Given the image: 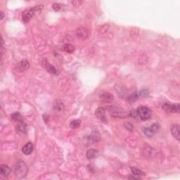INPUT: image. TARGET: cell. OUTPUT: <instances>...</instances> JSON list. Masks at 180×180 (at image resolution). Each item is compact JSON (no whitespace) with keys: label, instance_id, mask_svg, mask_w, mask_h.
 Segmentation results:
<instances>
[{"label":"cell","instance_id":"1","mask_svg":"<svg viewBox=\"0 0 180 180\" xmlns=\"http://www.w3.org/2000/svg\"><path fill=\"white\" fill-rule=\"evenodd\" d=\"M42 5H38L35 7L25 10L22 13V20L24 22V23H29L30 20L34 17L37 13H40V11L42 10Z\"/></svg>","mask_w":180,"mask_h":180},{"label":"cell","instance_id":"2","mask_svg":"<svg viewBox=\"0 0 180 180\" xmlns=\"http://www.w3.org/2000/svg\"><path fill=\"white\" fill-rule=\"evenodd\" d=\"M28 168L27 167L26 163L23 161H19L16 164L14 168V173L15 175L17 178L21 179V178L25 177L28 173Z\"/></svg>","mask_w":180,"mask_h":180},{"label":"cell","instance_id":"3","mask_svg":"<svg viewBox=\"0 0 180 180\" xmlns=\"http://www.w3.org/2000/svg\"><path fill=\"white\" fill-rule=\"evenodd\" d=\"M138 115L141 120H149L151 117V111L146 106H140L137 109Z\"/></svg>","mask_w":180,"mask_h":180},{"label":"cell","instance_id":"4","mask_svg":"<svg viewBox=\"0 0 180 180\" xmlns=\"http://www.w3.org/2000/svg\"><path fill=\"white\" fill-rule=\"evenodd\" d=\"M105 110L110 112L113 116L119 117H124L127 116V113H125L123 110L119 108L113 106H109L105 108Z\"/></svg>","mask_w":180,"mask_h":180},{"label":"cell","instance_id":"5","mask_svg":"<svg viewBox=\"0 0 180 180\" xmlns=\"http://www.w3.org/2000/svg\"><path fill=\"white\" fill-rule=\"evenodd\" d=\"M76 35L79 39L82 40H85L88 38L90 33H89V30L85 27L80 26L77 28L76 30Z\"/></svg>","mask_w":180,"mask_h":180},{"label":"cell","instance_id":"6","mask_svg":"<svg viewBox=\"0 0 180 180\" xmlns=\"http://www.w3.org/2000/svg\"><path fill=\"white\" fill-rule=\"evenodd\" d=\"M95 115L97 117L101 122H104V123H107V118L106 116V110L105 108L104 107H99L96 110Z\"/></svg>","mask_w":180,"mask_h":180},{"label":"cell","instance_id":"7","mask_svg":"<svg viewBox=\"0 0 180 180\" xmlns=\"http://www.w3.org/2000/svg\"><path fill=\"white\" fill-rule=\"evenodd\" d=\"M163 109L167 113H179V104H165L163 105Z\"/></svg>","mask_w":180,"mask_h":180},{"label":"cell","instance_id":"8","mask_svg":"<svg viewBox=\"0 0 180 180\" xmlns=\"http://www.w3.org/2000/svg\"><path fill=\"white\" fill-rule=\"evenodd\" d=\"M42 65L44 68L46 69L49 73L53 74V75H56L57 73V70H56V68H54V66L49 64L46 59H44L42 61Z\"/></svg>","mask_w":180,"mask_h":180},{"label":"cell","instance_id":"9","mask_svg":"<svg viewBox=\"0 0 180 180\" xmlns=\"http://www.w3.org/2000/svg\"><path fill=\"white\" fill-rule=\"evenodd\" d=\"M29 61L27 60H23L18 63L17 66H16V70L20 72H23L28 70V69L29 68Z\"/></svg>","mask_w":180,"mask_h":180},{"label":"cell","instance_id":"10","mask_svg":"<svg viewBox=\"0 0 180 180\" xmlns=\"http://www.w3.org/2000/svg\"><path fill=\"white\" fill-rule=\"evenodd\" d=\"M179 129H180L179 126L177 124H172L170 127V131H171L172 134L174 136V137L175 138L177 141H179V139H180Z\"/></svg>","mask_w":180,"mask_h":180},{"label":"cell","instance_id":"11","mask_svg":"<svg viewBox=\"0 0 180 180\" xmlns=\"http://www.w3.org/2000/svg\"><path fill=\"white\" fill-rule=\"evenodd\" d=\"M100 99L104 102H111L114 99V97L111 94L108 93V92H103L100 95Z\"/></svg>","mask_w":180,"mask_h":180},{"label":"cell","instance_id":"12","mask_svg":"<svg viewBox=\"0 0 180 180\" xmlns=\"http://www.w3.org/2000/svg\"><path fill=\"white\" fill-rule=\"evenodd\" d=\"M33 149H34L33 144L31 142H28L23 146V149H22V151L25 155H30L33 152Z\"/></svg>","mask_w":180,"mask_h":180},{"label":"cell","instance_id":"13","mask_svg":"<svg viewBox=\"0 0 180 180\" xmlns=\"http://www.w3.org/2000/svg\"><path fill=\"white\" fill-rule=\"evenodd\" d=\"M16 131L21 134H25L27 133V124L23 122H19L16 127Z\"/></svg>","mask_w":180,"mask_h":180},{"label":"cell","instance_id":"14","mask_svg":"<svg viewBox=\"0 0 180 180\" xmlns=\"http://www.w3.org/2000/svg\"><path fill=\"white\" fill-rule=\"evenodd\" d=\"M100 134L97 130H94L89 137V140H90L92 142H98L100 141Z\"/></svg>","mask_w":180,"mask_h":180},{"label":"cell","instance_id":"15","mask_svg":"<svg viewBox=\"0 0 180 180\" xmlns=\"http://www.w3.org/2000/svg\"><path fill=\"white\" fill-rule=\"evenodd\" d=\"M11 172V169L6 165H1L0 166V174L2 177H7Z\"/></svg>","mask_w":180,"mask_h":180},{"label":"cell","instance_id":"16","mask_svg":"<svg viewBox=\"0 0 180 180\" xmlns=\"http://www.w3.org/2000/svg\"><path fill=\"white\" fill-rule=\"evenodd\" d=\"M99 154V151L98 150L95 149H91L90 150L87 151V154H86V156L88 159H93L97 157Z\"/></svg>","mask_w":180,"mask_h":180},{"label":"cell","instance_id":"17","mask_svg":"<svg viewBox=\"0 0 180 180\" xmlns=\"http://www.w3.org/2000/svg\"><path fill=\"white\" fill-rule=\"evenodd\" d=\"M54 108L56 111H62L64 108V105L60 100H56L54 103Z\"/></svg>","mask_w":180,"mask_h":180},{"label":"cell","instance_id":"18","mask_svg":"<svg viewBox=\"0 0 180 180\" xmlns=\"http://www.w3.org/2000/svg\"><path fill=\"white\" fill-rule=\"evenodd\" d=\"M11 117L12 120L16 121V122H22V120H23V117H22L21 114L18 112L13 113L11 115Z\"/></svg>","mask_w":180,"mask_h":180},{"label":"cell","instance_id":"19","mask_svg":"<svg viewBox=\"0 0 180 180\" xmlns=\"http://www.w3.org/2000/svg\"><path fill=\"white\" fill-rule=\"evenodd\" d=\"M63 49L65 52H67V53H69V54L73 53L75 49V47H74L73 45L70 44H65L64 46H63Z\"/></svg>","mask_w":180,"mask_h":180},{"label":"cell","instance_id":"20","mask_svg":"<svg viewBox=\"0 0 180 180\" xmlns=\"http://www.w3.org/2000/svg\"><path fill=\"white\" fill-rule=\"evenodd\" d=\"M143 132H144V134H145V135L146 136V137H151L154 136V134H155V133L153 132L152 129H151V127H143V129H142Z\"/></svg>","mask_w":180,"mask_h":180},{"label":"cell","instance_id":"21","mask_svg":"<svg viewBox=\"0 0 180 180\" xmlns=\"http://www.w3.org/2000/svg\"><path fill=\"white\" fill-rule=\"evenodd\" d=\"M131 170H132V174H134V175H136V176H144V175H145V173H144V172H142V170H140L139 169H138L137 167H131Z\"/></svg>","mask_w":180,"mask_h":180},{"label":"cell","instance_id":"22","mask_svg":"<svg viewBox=\"0 0 180 180\" xmlns=\"http://www.w3.org/2000/svg\"><path fill=\"white\" fill-rule=\"evenodd\" d=\"M80 124H81V121L80 120H75L70 122V127L72 129H77L80 127Z\"/></svg>","mask_w":180,"mask_h":180},{"label":"cell","instance_id":"23","mask_svg":"<svg viewBox=\"0 0 180 180\" xmlns=\"http://www.w3.org/2000/svg\"><path fill=\"white\" fill-rule=\"evenodd\" d=\"M138 98H139V95H138L137 92H134V93L132 94V95L129 97V102L134 103V102H135L137 100Z\"/></svg>","mask_w":180,"mask_h":180},{"label":"cell","instance_id":"24","mask_svg":"<svg viewBox=\"0 0 180 180\" xmlns=\"http://www.w3.org/2000/svg\"><path fill=\"white\" fill-rule=\"evenodd\" d=\"M129 115L131 117H132V118L135 119V120H141L140 118H139V116L138 115V113L137 110H132L130 112H129Z\"/></svg>","mask_w":180,"mask_h":180},{"label":"cell","instance_id":"25","mask_svg":"<svg viewBox=\"0 0 180 180\" xmlns=\"http://www.w3.org/2000/svg\"><path fill=\"white\" fill-rule=\"evenodd\" d=\"M124 127L127 129V130L131 131V132H132V131L133 130V129H134V126L132 125V124L131 123V122H124Z\"/></svg>","mask_w":180,"mask_h":180},{"label":"cell","instance_id":"26","mask_svg":"<svg viewBox=\"0 0 180 180\" xmlns=\"http://www.w3.org/2000/svg\"><path fill=\"white\" fill-rule=\"evenodd\" d=\"M150 127H151V129H152L153 132H154V133H156L158 131V129L160 128V125L158 124V123H154Z\"/></svg>","mask_w":180,"mask_h":180},{"label":"cell","instance_id":"27","mask_svg":"<svg viewBox=\"0 0 180 180\" xmlns=\"http://www.w3.org/2000/svg\"><path fill=\"white\" fill-rule=\"evenodd\" d=\"M62 6L61 4H58V3H55V4H53V9L55 10L56 11H58L61 9Z\"/></svg>","mask_w":180,"mask_h":180},{"label":"cell","instance_id":"28","mask_svg":"<svg viewBox=\"0 0 180 180\" xmlns=\"http://www.w3.org/2000/svg\"><path fill=\"white\" fill-rule=\"evenodd\" d=\"M0 13H1V20H2L4 17V13H3V11H1Z\"/></svg>","mask_w":180,"mask_h":180}]
</instances>
